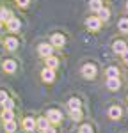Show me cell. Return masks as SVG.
<instances>
[{
	"mask_svg": "<svg viewBox=\"0 0 128 133\" xmlns=\"http://www.w3.org/2000/svg\"><path fill=\"white\" fill-rule=\"evenodd\" d=\"M117 29H119V32H125V34H126V32H128V18L119 20V23H117Z\"/></svg>",
	"mask_w": 128,
	"mask_h": 133,
	"instance_id": "cell-15",
	"label": "cell"
},
{
	"mask_svg": "<svg viewBox=\"0 0 128 133\" xmlns=\"http://www.w3.org/2000/svg\"><path fill=\"white\" fill-rule=\"evenodd\" d=\"M108 117L110 119H119L121 117V108L119 107H110L108 108Z\"/></svg>",
	"mask_w": 128,
	"mask_h": 133,
	"instance_id": "cell-12",
	"label": "cell"
},
{
	"mask_svg": "<svg viewBox=\"0 0 128 133\" xmlns=\"http://www.w3.org/2000/svg\"><path fill=\"white\" fill-rule=\"evenodd\" d=\"M57 64H59V61L53 57V55H50V57H46V68H50V69H53V68H57Z\"/></svg>",
	"mask_w": 128,
	"mask_h": 133,
	"instance_id": "cell-18",
	"label": "cell"
},
{
	"mask_svg": "<svg viewBox=\"0 0 128 133\" xmlns=\"http://www.w3.org/2000/svg\"><path fill=\"white\" fill-rule=\"evenodd\" d=\"M85 25H87V29H89V30H98V29H100V27H101V21L98 20V18H96V16H93V18H87V20H85Z\"/></svg>",
	"mask_w": 128,
	"mask_h": 133,
	"instance_id": "cell-2",
	"label": "cell"
},
{
	"mask_svg": "<svg viewBox=\"0 0 128 133\" xmlns=\"http://www.w3.org/2000/svg\"><path fill=\"white\" fill-rule=\"evenodd\" d=\"M78 133H80V131H78Z\"/></svg>",
	"mask_w": 128,
	"mask_h": 133,
	"instance_id": "cell-33",
	"label": "cell"
},
{
	"mask_svg": "<svg viewBox=\"0 0 128 133\" xmlns=\"http://www.w3.org/2000/svg\"><path fill=\"white\" fill-rule=\"evenodd\" d=\"M68 107H69V110H73V108H80V99H78V98H71V99L68 101Z\"/></svg>",
	"mask_w": 128,
	"mask_h": 133,
	"instance_id": "cell-20",
	"label": "cell"
},
{
	"mask_svg": "<svg viewBox=\"0 0 128 133\" xmlns=\"http://www.w3.org/2000/svg\"><path fill=\"white\" fill-rule=\"evenodd\" d=\"M7 98H9V96H7V92H5V91H0V105H4Z\"/></svg>",
	"mask_w": 128,
	"mask_h": 133,
	"instance_id": "cell-26",
	"label": "cell"
},
{
	"mask_svg": "<svg viewBox=\"0 0 128 133\" xmlns=\"http://www.w3.org/2000/svg\"><path fill=\"white\" fill-rule=\"evenodd\" d=\"M9 18H12L11 11L9 9H2V7H0V21H7Z\"/></svg>",
	"mask_w": 128,
	"mask_h": 133,
	"instance_id": "cell-17",
	"label": "cell"
},
{
	"mask_svg": "<svg viewBox=\"0 0 128 133\" xmlns=\"http://www.w3.org/2000/svg\"><path fill=\"white\" fill-rule=\"evenodd\" d=\"M36 126H39L41 130H44V128H48V126H50V123H48V119H46V117H41V119H37V121H36Z\"/></svg>",
	"mask_w": 128,
	"mask_h": 133,
	"instance_id": "cell-21",
	"label": "cell"
},
{
	"mask_svg": "<svg viewBox=\"0 0 128 133\" xmlns=\"http://www.w3.org/2000/svg\"><path fill=\"white\" fill-rule=\"evenodd\" d=\"M0 29H2V21H0Z\"/></svg>",
	"mask_w": 128,
	"mask_h": 133,
	"instance_id": "cell-32",
	"label": "cell"
},
{
	"mask_svg": "<svg viewBox=\"0 0 128 133\" xmlns=\"http://www.w3.org/2000/svg\"><path fill=\"white\" fill-rule=\"evenodd\" d=\"M48 123H61V119H62V115L59 110H48Z\"/></svg>",
	"mask_w": 128,
	"mask_h": 133,
	"instance_id": "cell-6",
	"label": "cell"
},
{
	"mask_svg": "<svg viewBox=\"0 0 128 133\" xmlns=\"http://www.w3.org/2000/svg\"><path fill=\"white\" fill-rule=\"evenodd\" d=\"M126 11H128V2H126Z\"/></svg>",
	"mask_w": 128,
	"mask_h": 133,
	"instance_id": "cell-31",
	"label": "cell"
},
{
	"mask_svg": "<svg viewBox=\"0 0 128 133\" xmlns=\"http://www.w3.org/2000/svg\"><path fill=\"white\" fill-rule=\"evenodd\" d=\"M29 2H30V0H16V4H18L20 7H27V5H29Z\"/></svg>",
	"mask_w": 128,
	"mask_h": 133,
	"instance_id": "cell-28",
	"label": "cell"
},
{
	"mask_svg": "<svg viewBox=\"0 0 128 133\" xmlns=\"http://www.w3.org/2000/svg\"><path fill=\"white\" fill-rule=\"evenodd\" d=\"M43 131L44 133H55V128H53V126H48V128H44Z\"/></svg>",
	"mask_w": 128,
	"mask_h": 133,
	"instance_id": "cell-29",
	"label": "cell"
},
{
	"mask_svg": "<svg viewBox=\"0 0 128 133\" xmlns=\"http://www.w3.org/2000/svg\"><path fill=\"white\" fill-rule=\"evenodd\" d=\"M43 80H46V82H53V78H55V73H53V69H50V68H44L41 73Z\"/></svg>",
	"mask_w": 128,
	"mask_h": 133,
	"instance_id": "cell-8",
	"label": "cell"
},
{
	"mask_svg": "<svg viewBox=\"0 0 128 133\" xmlns=\"http://www.w3.org/2000/svg\"><path fill=\"white\" fill-rule=\"evenodd\" d=\"M5 23H7V29H9L11 32L20 30V27H21V23H20V20H18V18H9Z\"/></svg>",
	"mask_w": 128,
	"mask_h": 133,
	"instance_id": "cell-5",
	"label": "cell"
},
{
	"mask_svg": "<svg viewBox=\"0 0 128 133\" xmlns=\"http://www.w3.org/2000/svg\"><path fill=\"white\" fill-rule=\"evenodd\" d=\"M71 119H75V121H80V119H82L80 108H73V110H71Z\"/></svg>",
	"mask_w": 128,
	"mask_h": 133,
	"instance_id": "cell-24",
	"label": "cell"
},
{
	"mask_svg": "<svg viewBox=\"0 0 128 133\" xmlns=\"http://www.w3.org/2000/svg\"><path fill=\"white\" fill-rule=\"evenodd\" d=\"M4 43H5V48H7L9 51H14L16 48H18V39H16V37H7Z\"/></svg>",
	"mask_w": 128,
	"mask_h": 133,
	"instance_id": "cell-7",
	"label": "cell"
},
{
	"mask_svg": "<svg viewBox=\"0 0 128 133\" xmlns=\"http://www.w3.org/2000/svg\"><path fill=\"white\" fill-rule=\"evenodd\" d=\"M2 68H4V71H5V73H14V71H16V62H14V61H4Z\"/></svg>",
	"mask_w": 128,
	"mask_h": 133,
	"instance_id": "cell-9",
	"label": "cell"
},
{
	"mask_svg": "<svg viewBox=\"0 0 128 133\" xmlns=\"http://www.w3.org/2000/svg\"><path fill=\"white\" fill-rule=\"evenodd\" d=\"M107 87H108L110 91H117V89L121 87L119 78H108V80H107Z\"/></svg>",
	"mask_w": 128,
	"mask_h": 133,
	"instance_id": "cell-10",
	"label": "cell"
},
{
	"mask_svg": "<svg viewBox=\"0 0 128 133\" xmlns=\"http://www.w3.org/2000/svg\"><path fill=\"white\" fill-rule=\"evenodd\" d=\"M37 51H39V55H41V57H44V59H46V57H50V55L53 53V46H52V44L43 43V44H39Z\"/></svg>",
	"mask_w": 128,
	"mask_h": 133,
	"instance_id": "cell-1",
	"label": "cell"
},
{
	"mask_svg": "<svg viewBox=\"0 0 128 133\" xmlns=\"http://www.w3.org/2000/svg\"><path fill=\"white\" fill-rule=\"evenodd\" d=\"M4 107H5V108H12V107H14V103H12V99H9V98H7V99H5V103H4Z\"/></svg>",
	"mask_w": 128,
	"mask_h": 133,
	"instance_id": "cell-27",
	"label": "cell"
},
{
	"mask_svg": "<svg viewBox=\"0 0 128 133\" xmlns=\"http://www.w3.org/2000/svg\"><path fill=\"white\" fill-rule=\"evenodd\" d=\"M80 133H93V128H91L89 124H82V128H80Z\"/></svg>",
	"mask_w": 128,
	"mask_h": 133,
	"instance_id": "cell-25",
	"label": "cell"
},
{
	"mask_svg": "<svg viewBox=\"0 0 128 133\" xmlns=\"http://www.w3.org/2000/svg\"><path fill=\"white\" fill-rule=\"evenodd\" d=\"M107 76H108V78H117V76H119V69L114 68V66H110V68L107 69Z\"/></svg>",
	"mask_w": 128,
	"mask_h": 133,
	"instance_id": "cell-19",
	"label": "cell"
},
{
	"mask_svg": "<svg viewBox=\"0 0 128 133\" xmlns=\"http://www.w3.org/2000/svg\"><path fill=\"white\" fill-rule=\"evenodd\" d=\"M112 48H114L116 53H123V51L126 50V44H125V41H116L112 44Z\"/></svg>",
	"mask_w": 128,
	"mask_h": 133,
	"instance_id": "cell-14",
	"label": "cell"
},
{
	"mask_svg": "<svg viewBox=\"0 0 128 133\" xmlns=\"http://www.w3.org/2000/svg\"><path fill=\"white\" fill-rule=\"evenodd\" d=\"M82 75H84L85 78H94L96 76V66H93V64H85L84 68H82Z\"/></svg>",
	"mask_w": 128,
	"mask_h": 133,
	"instance_id": "cell-3",
	"label": "cell"
},
{
	"mask_svg": "<svg viewBox=\"0 0 128 133\" xmlns=\"http://www.w3.org/2000/svg\"><path fill=\"white\" fill-rule=\"evenodd\" d=\"M4 128H5L7 133H12L14 130H16V123H14V121H7V123L4 124Z\"/></svg>",
	"mask_w": 128,
	"mask_h": 133,
	"instance_id": "cell-22",
	"label": "cell"
},
{
	"mask_svg": "<svg viewBox=\"0 0 128 133\" xmlns=\"http://www.w3.org/2000/svg\"><path fill=\"white\" fill-rule=\"evenodd\" d=\"M89 7H91V11H96L98 12V11L103 7V4H101V0H91L89 2Z\"/></svg>",
	"mask_w": 128,
	"mask_h": 133,
	"instance_id": "cell-16",
	"label": "cell"
},
{
	"mask_svg": "<svg viewBox=\"0 0 128 133\" xmlns=\"http://www.w3.org/2000/svg\"><path fill=\"white\" fill-rule=\"evenodd\" d=\"M121 55H123V59H125V62H128V48H126L125 51H123Z\"/></svg>",
	"mask_w": 128,
	"mask_h": 133,
	"instance_id": "cell-30",
	"label": "cell"
},
{
	"mask_svg": "<svg viewBox=\"0 0 128 133\" xmlns=\"http://www.w3.org/2000/svg\"><path fill=\"white\" fill-rule=\"evenodd\" d=\"M64 43H66V37H64L62 34H53V36H52V46L62 48Z\"/></svg>",
	"mask_w": 128,
	"mask_h": 133,
	"instance_id": "cell-4",
	"label": "cell"
},
{
	"mask_svg": "<svg viewBox=\"0 0 128 133\" xmlns=\"http://www.w3.org/2000/svg\"><path fill=\"white\" fill-rule=\"evenodd\" d=\"M110 18V11L107 9V7H101V9L98 11V20L100 21H107Z\"/></svg>",
	"mask_w": 128,
	"mask_h": 133,
	"instance_id": "cell-11",
	"label": "cell"
},
{
	"mask_svg": "<svg viewBox=\"0 0 128 133\" xmlns=\"http://www.w3.org/2000/svg\"><path fill=\"white\" fill-rule=\"evenodd\" d=\"M23 128H25L27 131H32V130L36 128V121L30 119V117H25V119H23Z\"/></svg>",
	"mask_w": 128,
	"mask_h": 133,
	"instance_id": "cell-13",
	"label": "cell"
},
{
	"mask_svg": "<svg viewBox=\"0 0 128 133\" xmlns=\"http://www.w3.org/2000/svg\"><path fill=\"white\" fill-rule=\"evenodd\" d=\"M2 119L7 123V121H12V110H9V108H5L4 112H2Z\"/></svg>",
	"mask_w": 128,
	"mask_h": 133,
	"instance_id": "cell-23",
	"label": "cell"
}]
</instances>
